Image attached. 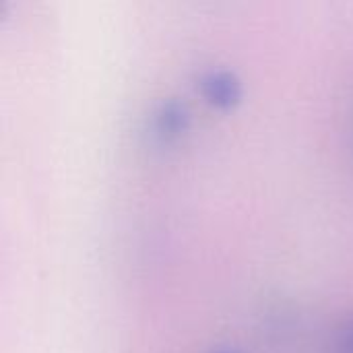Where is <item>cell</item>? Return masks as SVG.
Segmentation results:
<instances>
[{
  "label": "cell",
  "mask_w": 353,
  "mask_h": 353,
  "mask_svg": "<svg viewBox=\"0 0 353 353\" xmlns=\"http://www.w3.org/2000/svg\"><path fill=\"white\" fill-rule=\"evenodd\" d=\"M333 353H353V314L341 323L337 329L335 341H333Z\"/></svg>",
  "instance_id": "3"
},
{
  "label": "cell",
  "mask_w": 353,
  "mask_h": 353,
  "mask_svg": "<svg viewBox=\"0 0 353 353\" xmlns=\"http://www.w3.org/2000/svg\"><path fill=\"white\" fill-rule=\"evenodd\" d=\"M213 353H240V352H236V350H215Z\"/></svg>",
  "instance_id": "4"
},
{
  "label": "cell",
  "mask_w": 353,
  "mask_h": 353,
  "mask_svg": "<svg viewBox=\"0 0 353 353\" xmlns=\"http://www.w3.org/2000/svg\"><path fill=\"white\" fill-rule=\"evenodd\" d=\"M190 110L180 97H168L159 101L149 114L147 132L153 145L168 149L178 145L190 130Z\"/></svg>",
  "instance_id": "1"
},
{
  "label": "cell",
  "mask_w": 353,
  "mask_h": 353,
  "mask_svg": "<svg viewBox=\"0 0 353 353\" xmlns=\"http://www.w3.org/2000/svg\"><path fill=\"white\" fill-rule=\"evenodd\" d=\"M196 89L207 99V103L219 110H232L242 101V81L234 70L228 68H209L199 81Z\"/></svg>",
  "instance_id": "2"
}]
</instances>
